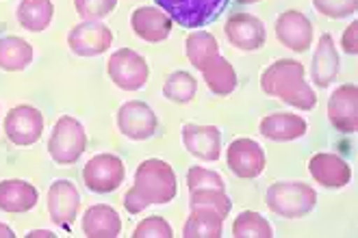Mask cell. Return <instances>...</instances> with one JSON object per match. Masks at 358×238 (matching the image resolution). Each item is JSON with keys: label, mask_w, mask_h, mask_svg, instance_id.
I'll list each match as a JSON object with an SVG mask.
<instances>
[{"label": "cell", "mask_w": 358, "mask_h": 238, "mask_svg": "<svg viewBox=\"0 0 358 238\" xmlns=\"http://www.w3.org/2000/svg\"><path fill=\"white\" fill-rule=\"evenodd\" d=\"M261 89L298 111H313L317 94L304 80V65L296 59L273 61L261 76Z\"/></svg>", "instance_id": "1"}, {"label": "cell", "mask_w": 358, "mask_h": 238, "mask_svg": "<svg viewBox=\"0 0 358 238\" xmlns=\"http://www.w3.org/2000/svg\"><path fill=\"white\" fill-rule=\"evenodd\" d=\"M133 188L148 206L167 204V202H172L178 193L176 173L165 161H159V158L143 161L135 171Z\"/></svg>", "instance_id": "2"}, {"label": "cell", "mask_w": 358, "mask_h": 238, "mask_svg": "<svg viewBox=\"0 0 358 238\" xmlns=\"http://www.w3.org/2000/svg\"><path fill=\"white\" fill-rule=\"evenodd\" d=\"M265 204L273 214L285 219H300L317 204V191L306 182H273L267 188Z\"/></svg>", "instance_id": "3"}, {"label": "cell", "mask_w": 358, "mask_h": 238, "mask_svg": "<svg viewBox=\"0 0 358 238\" xmlns=\"http://www.w3.org/2000/svg\"><path fill=\"white\" fill-rule=\"evenodd\" d=\"M87 147V133L83 124L70 115L59 117L48 139V154L57 165H74Z\"/></svg>", "instance_id": "4"}, {"label": "cell", "mask_w": 358, "mask_h": 238, "mask_svg": "<svg viewBox=\"0 0 358 238\" xmlns=\"http://www.w3.org/2000/svg\"><path fill=\"white\" fill-rule=\"evenodd\" d=\"M228 3L230 0H157V7L182 29H200L215 22Z\"/></svg>", "instance_id": "5"}, {"label": "cell", "mask_w": 358, "mask_h": 238, "mask_svg": "<svg viewBox=\"0 0 358 238\" xmlns=\"http://www.w3.org/2000/svg\"><path fill=\"white\" fill-rule=\"evenodd\" d=\"M109 78L113 80L115 87L124 91H137L148 82L150 70L145 59L135 52L133 48H120L117 52H113L109 57V65H107Z\"/></svg>", "instance_id": "6"}, {"label": "cell", "mask_w": 358, "mask_h": 238, "mask_svg": "<svg viewBox=\"0 0 358 238\" xmlns=\"http://www.w3.org/2000/svg\"><path fill=\"white\" fill-rule=\"evenodd\" d=\"M126 178V167L120 156L98 154L83 167V182L94 193H113Z\"/></svg>", "instance_id": "7"}, {"label": "cell", "mask_w": 358, "mask_h": 238, "mask_svg": "<svg viewBox=\"0 0 358 238\" xmlns=\"http://www.w3.org/2000/svg\"><path fill=\"white\" fill-rule=\"evenodd\" d=\"M113 43V31L100 20H85L68 35V46L76 57H98Z\"/></svg>", "instance_id": "8"}, {"label": "cell", "mask_w": 358, "mask_h": 238, "mask_svg": "<svg viewBox=\"0 0 358 238\" xmlns=\"http://www.w3.org/2000/svg\"><path fill=\"white\" fill-rule=\"evenodd\" d=\"M157 128H159L157 113L145 102L131 100V102H124L120 106L117 130L126 139L145 141V139H150L157 133Z\"/></svg>", "instance_id": "9"}, {"label": "cell", "mask_w": 358, "mask_h": 238, "mask_svg": "<svg viewBox=\"0 0 358 238\" xmlns=\"http://www.w3.org/2000/svg\"><path fill=\"white\" fill-rule=\"evenodd\" d=\"M44 133V115L35 106L17 104L5 117V135L15 145H33Z\"/></svg>", "instance_id": "10"}, {"label": "cell", "mask_w": 358, "mask_h": 238, "mask_svg": "<svg viewBox=\"0 0 358 238\" xmlns=\"http://www.w3.org/2000/svg\"><path fill=\"white\" fill-rule=\"evenodd\" d=\"M226 161H228L230 171L243 180H252V178L261 176L265 169V163H267L265 149L252 139H235L228 145Z\"/></svg>", "instance_id": "11"}, {"label": "cell", "mask_w": 358, "mask_h": 238, "mask_svg": "<svg viewBox=\"0 0 358 238\" xmlns=\"http://www.w3.org/2000/svg\"><path fill=\"white\" fill-rule=\"evenodd\" d=\"M328 119L339 133L352 135L358 130V87H336L328 102Z\"/></svg>", "instance_id": "12"}, {"label": "cell", "mask_w": 358, "mask_h": 238, "mask_svg": "<svg viewBox=\"0 0 358 238\" xmlns=\"http://www.w3.org/2000/svg\"><path fill=\"white\" fill-rule=\"evenodd\" d=\"M276 37L291 52H306L313 46V22L302 11L289 9L276 20Z\"/></svg>", "instance_id": "13"}, {"label": "cell", "mask_w": 358, "mask_h": 238, "mask_svg": "<svg viewBox=\"0 0 358 238\" xmlns=\"http://www.w3.org/2000/svg\"><path fill=\"white\" fill-rule=\"evenodd\" d=\"M80 210L78 188L70 180H57L48 191V212L52 223L70 230Z\"/></svg>", "instance_id": "14"}, {"label": "cell", "mask_w": 358, "mask_h": 238, "mask_svg": "<svg viewBox=\"0 0 358 238\" xmlns=\"http://www.w3.org/2000/svg\"><path fill=\"white\" fill-rule=\"evenodd\" d=\"M182 145L192 156L215 163L222 154V133L215 126L187 124L182 126Z\"/></svg>", "instance_id": "15"}, {"label": "cell", "mask_w": 358, "mask_h": 238, "mask_svg": "<svg viewBox=\"0 0 358 238\" xmlns=\"http://www.w3.org/2000/svg\"><path fill=\"white\" fill-rule=\"evenodd\" d=\"M226 37L235 48L243 52L259 50L265 43V24L250 13H235L226 20Z\"/></svg>", "instance_id": "16"}, {"label": "cell", "mask_w": 358, "mask_h": 238, "mask_svg": "<svg viewBox=\"0 0 358 238\" xmlns=\"http://www.w3.org/2000/svg\"><path fill=\"white\" fill-rule=\"evenodd\" d=\"M172 24H174L172 17L159 7H139L131 15L133 33L139 39L150 41V43H159V41H165L167 37H170Z\"/></svg>", "instance_id": "17"}, {"label": "cell", "mask_w": 358, "mask_h": 238, "mask_svg": "<svg viewBox=\"0 0 358 238\" xmlns=\"http://www.w3.org/2000/svg\"><path fill=\"white\" fill-rule=\"evenodd\" d=\"M308 173L313 176V180L326 186V188H343L350 184L352 180V169L350 165L336 154H315L308 161Z\"/></svg>", "instance_id": "18"}, {"label": "cell", "mask_w": 358, "mask_h": 238, "mask_svg": "<svg viewBox=\"0 0 358 238\" xmlns=\"http://www.w3.org/2000/svg\"><path fill=\"white\" fill-rule=\"evenodd\" d=\"M310 76L315 87H330V82L339 76V54L330 33H324L317 41V50L313 54Z\"/></svg>", "instance_id": "19"}, {"label": "cell", "mask_w": 358, "mask_h": 238, "mask_svg": "<svg viewBox=\"0 0 358 238\" xmlns=\"http://www.w3.org/2000/svg\"><path fill=\"white\" fill-rule=\"evenodd\" d=\"M306 119L296 113H271L261 119L259 130L261 135L269 141H296L306 135Z\"/></svg>", "instance_id": "20"}, {"label": "cell", "mask_w": 358, "mask_h": 238, "mask_svg": "<svg viewBox=\"0 0 358 238\" xmlns=\"http://www.w3.org/2000/svg\"><path fill=\"white\" fill-rule=\"evenodd\" d=\"M122 232V219L115 208L107 204H96L87 208L83 216V234L90 238H115Z\"/></svg>", "instance_id": "21"}, {"label": "cell", "mask_w": 358, "mask_h": 238, "mask_svg": "<svg viewBox=\"0 0 358 238\" xmlns=\"http://www.w3.org/2000/svg\"><path fill=\"white\" fill-rule=\"evenodd\" d=\"M39 193L27 180H3L0 182V210L5 212H29L37 206Z\"/></svg>", "instance_id": "22"}, {"label": "cell", "mask_w": 358, "mask_h": 238, "mask_svg": "<svg viewBox=\"0 0 358 238\" xmlns=\"http://www.w3.org/2000/svg\"><path fill=\"white\" fill-rule=\"evenodd\" d=\"M35 50L22 37H3L0 39V70L22 72L33 63Z\"/></svg>", "instance_id": "23"}, {"label": "cell", "mask_w": 358, "mask_h": 238, "mask_svg": "<svg viewBox=\"0 0 358 238\" xmlns=\"http://www.w3.org/2000/svg\"><path fill=\"white\" fill-rule=\"evenodd\" d=\"M55 17V5L52 0H22L17 5V22L20 27L31 31V33H41L50 27Z\"/></svg>", "instance_id": "24"}, {"label": "cell", "mask_w": 358, "mask_h": 238, "mask_svg": "<svg viewBox=\"0 0 358 238\" xmlns=\"http://www.w3.org/2000/svg\"><path fill=\"white\" fill-rule=\"evenodd\" d=\"M224 216L208 208H194L187 216L182 236L185 238H220Z\"/></svg>", "instance_id": "25"}, {"label": "cell", "mask_w": 358, "mask_h": 238, "mask_svg": "<svg viewBox=\"0 0 358 238\" xmlns=\"http://www.w3.org/2000/svg\"><path fill=\"white\" fill-rule=\"evenodd\" d=\"M202 76L208 84V89L215 96H230L237 87V74L233 70V65L220 54L202 70Z\"/></svg>", "instance_id": "26"}, {"label": "cell", "mask_w": 358, "mask_h": 238, "mask_svg": "<svg viewBox=\"0 0 358 238\" xmlns=\"http://www.w3.org/2000/svg\"><path fill=\"white\" fill-rule=\"evenodd\" d=\"M185 50H187L189 63H192L194 68L200 70V72L220 54L217 39L210 35V33H204V31L189 35L187 41H185Z\"/></svg>", "instance_id": "27"}, {"label": "cell", "mask_w": 358, "mask_h": 238, "mask_svg": "<svg viewBox=\"0 0 358 238\" xmlns=\"http://www.w3.org/2000/svg\"><path fill=\"white\" fill-rule=\"evenodd\" d=\"M196 91H198V80L189 72H172L163 84V96L174 104L192 102L196 98Z\"/></svg>", "instance_id": "28"}, {"label": "cell", "mask_w": 358, "mask_h": 238, "mask_svg": "<svg viewBox=\"0 0 358 238\" xmlns=\"http://www.w3.org/2000/svg\"><path fill=\"white\" fill-rule=\"evenodd\" d=\"M235 238H271L273 230L265 216L255 210H243L233 223Z\"/></svg>", "instance_id": "29"}, {"label": "cell", "mask_w": 358, "mask_h": 238, "mask_svg": "<svg viewBox=\"0 0 358 238\" xmlns=\"http://www.w3.org/2000/svg\"><path fill=\"white\" fill-rule=\"evenodd\" d=\"M189 202H192V208H208L215 210L217 214H222L224 219L228 216L230 208H233V202L226 195V191L220 188H196L189 195Z\"/></svg>", "instance_id": "30"}, {"label": "cell", "mask_w": 358, "mask_h": 238, "mask_svg": "<svg viewBox=\"0 0 358 238\" xmlns=\"http://www.w3.org/2000/svg\"><path fill=\"white\" fill-rule=\"evenodd\" d=\"M187 186L189 191L196 188H220L226 191V184L217 171H210L206 167H192L187 171Z\"/></svg>", "instance_id": "31"}, {"label": "cell", "mask_w": 358, "mask_h": 238, "mask_svg": "<svg viewBox=\"0 0 358 238\" xmlns=\"http://www.w3.org/2000/svg\"><path fill=\"white\" fill-rule=\"evenodd\" d=\"M313 5L322 15L332 17V20H341V17L356 13L358 0H313Z\"/></svg>", "instance_id": "32"}, {"label": "cell", "mask_w": 358, "mask_h": 238, "mask_svg": "<svg viewBox=\"0 0 358 238\" xmlns=\"http://www.w3.org/2000/svg\"><path fill=\"white\" fill-rule=\"evenodd\" d=\"M74 7L83 20H100L117 7V0H74Z\"/></svg>", "instance_id": "33"}, {"label": "cell", "mask_w": 358, "mask_h": 238, "mask_svg": "<svg viewBox=\"0 0 358 238\" xmlns=\"http://www.w3.org/2000/svg\"><path fill=\"white\" fill-rule=\"evenodd\" d=\"M133 236L135 238H172L174 232L163 216H148V219H143L135 228Z\"/></svg>", "instance_id": "34"}, {"label": "cell", "mask_w": 358, "mask_h": 238, "mask_svg": "<svg viewBox=\"0 0 358 238\" xmlns=\"http://www.w3.org/2000/svg\"><path fill=\"white\" fill-rule=\"evenodd\" d=\"M358 24L356 22H352V24L345 29L343 37H341V46L348 54H358Z\"/></svg>", "instance_id": "35"}, {"label": "cell", "mask_w": 358, "mask_h": 238, "mask_svg": "<svg viewBox=\"0 0 358 238\" xmlns=\"http://www.w3.org/2000/svg\"><path fill=\"white\" fill-rule=\"evenodd\" d=\"M124 208H126V212H129V214H139L141 210L148 208V204H145L139 198L135 188H131L129 193H126V198H124Z\"/></svg>", "instance_id": "36"}, {"label": "cell", "mask_w": 358, "mask_h": 238, "mask_svg": "<svg viewBox=\"0 0 358 238\" xmlns=\"http://www.w3.org/2000/svg\"><path fill=\"white\" fill-rule=\"evenodd\" d=\"M27 236H29V238H35V236H37V238H39V236H44V238H57V234H55V232H48V230H33V232H29Z\"/></svg>", "instance_id": "37"}, {"label": "cell", "mask_w": 358, "mask_h": 238, "mask_svg": "<svg viewBox=\"0 0 358 238\" xmlns=\"http://www.w3.org/2000/svg\"><path fill=\"white\" fill-rule=\"evenodd\" d=\"M0 238H15V232L3 221H0Z\"/></svg>", "instance_id": "38"}, {"label": "cell", "mask_w": 358, "mask_h": 238, "mask_svg": "<svg viewBox=\"0 0 358 238\" xmlns=\"http://www.w3.org/2000/svg\"><path fill=\"white\" fill-rule=\"evenodd\" d=\"M237 3H241V5H252V3H259V0H237Z\"/></svg>", "instance_id": "39"}]
</instances>
